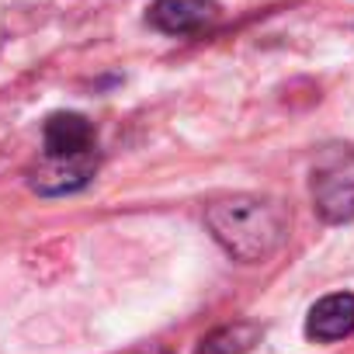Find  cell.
<instances>
[{"instance_id":"6da1fadb","label":"cell","mask_w":354,"mask_h":354,"mask_svg":"<svg viewBox=\"0 0 354 354\" xmlns=\"http://www.w3.org/2000/svg\"><path fill=\"white\" fill-rule=\"evenodd\" d=\"M205 226L212 230L216 243L243 261V264H261L268 261L288 236V212L285 205L257 195H233L219 198L205 209Z\"/></svg>"},{"instance_id":"7a4b0ae2","label":"cell","mask_w":354,"mask_h":354,"mask_svg":"<svg viewBox=\"0 0 354 354\" xmlns=\"http://www.w3.org/2000/svg\"><path fill=\"white\" fill-rule=\"evenodd\" d=\"M313 202L326 223L354 219V153H330L313 170Z\"/></svg>"},{"instance_id":"3957f363","label":"cell","mask_w":354,"mask_h":354,"mask_svg":"<svg viewBox=\"0 0 354 354\" xmlns=\"http://www.w3.org/2000/svg\"><path fill=\"white\" fill-rule=\"evenodd\" d=\"M146 21L163 35H202L219 21L216 0H153Z\"/></svg>"},{"instance_id":"277c9868","label":"cell","mask_w":354,"mask_h":354,"mask_svg":"<svg viewBox=\"0 0 354 354\" xmlns=\"http://www.w3.org/2000/svg\"><path fill=\"white\" fill-rule=\"evenodd\" d=\"M97 153V132L94 122L80 111H56L42 125V156L70 160V156H87Z\"/></svg>"},{"instance_id":"5b68a950","label":"cell","mask_w":354,"mask_h":354,"mask_svg":"<svg viewBox=\"0 0 354 354\" xmlns=\"http://www.w3.org/2000/svg\"><path fill=\"white\" fill-rule=\"evenodd\" d=\"M97 170V153H87V156H70V160H56V156H42V163L32 170L28 185L32 192L39 195H73L80 188L91 185V177Z\"/></svg>"},{"instance_id":"8992f818","label":"cell","mask_w":354,"mask_h":354,"mask_svg":"<svg viewBox=\"0 0 354 354\" xmlns=\"http://www.w3.org/2000/svg\"><path fill=\"white\" fill-rule=\"evenodd\" d=\"M354 333V292L323 295L306 316V337L316 344H333Z\"/></svg>"},{"instance_id":"52a82bcc","label":"cell","mask_w":354,"mask_h":354,"mask_svg":"<svg viewBox=\"0 0 354 354\" xmlns=\"http://www.w3.org/2000/svg\"><path fill=\"white\" fill-rule=\"evenodd\" d=\"M261 337H264V330L250 319L226 323L202 337L198 354H247V351H254V344H261Z\"/></svg>"},{"instance_id":"ba28073f","label":"cell","mask_w":354,"mask_h":354,"mask_svg":"<svg viewBox=\"0 0 354 354\" xmlns=\"http://www.w3.org/2000/svg\"><path fill=\"white\" fill-rule=\"evenodd\" d=\"M139 354H167V351H160V347H149V351H139Z\"/></svg>"}]
</instances>
